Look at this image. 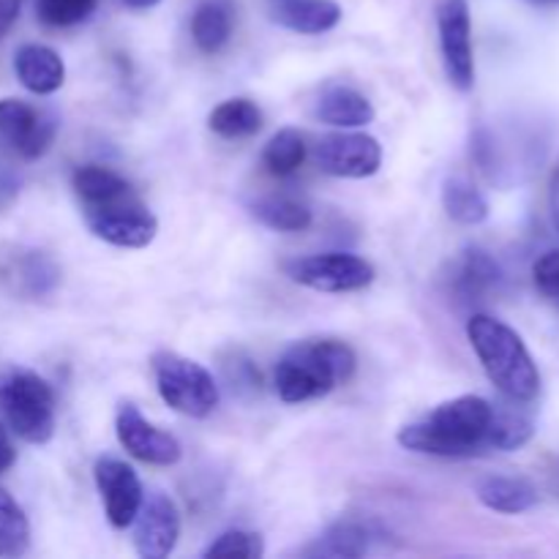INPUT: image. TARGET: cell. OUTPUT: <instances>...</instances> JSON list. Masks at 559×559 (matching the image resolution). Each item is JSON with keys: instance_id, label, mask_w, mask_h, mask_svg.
<instances>
[{"instance_id": "obj_1", "label": "cell", "mask_w": 559, "mask_h": 559, "mask_svg": "<svg viewBox=\"0 0 559 559\" xmlns=\"http://www.w3.org/2000/svg\"><path fill=\"white\" fill-rule=\"evenodd\" d=\"M495 404L484 396H459L442 402L426 418L399 431L404 451L440 459H473L491 451L489 431Z\"/></svg>"}, {"instance_id": "obj_2", "label": "cell", "mask_w": 559, "mask_h": 559, "mask_svg": "<svg viewBox=\"0 0 559 559\" xmlns=\"http://www.w3.org/2000/svg\"><path fill=\"white\" fill-rule=\"evenodd\" d=\"M358 369V355L338 338H306L293 344L278 358L273 385L282 402L304 404L328 396L338 385L349 382Z\"/></svg>"}, {"instance_id": "obj_3", "label": "cell", "mask_w": 559, "mask_h": 559, "mask_svg": "<svg viewBox=\"0 0 559 559\" xmlns=\"http://www.w3.org/2000/svg\"><path fill=\"white\" fill-rule=\"evenodd\" d=\"M467 338L489 380L508 402L530 404L540 393V371L511 325L491 314H475L467 322Z\"/></svg>"}, {"instance_id": "obj_4", "label": "cell", "mask_w": 559, "mask_h": 559, "mask_svg": "<svg viewBox=\"0 0 559 559\" xmlns=\"http://www.w3.org/2000/svg\"><path fill=\"white\" fill-rule=\"evenodd\" d=\"M0 415L31 445H47L55 435V393L47 380L22 366H0Z\"/></svg>"}, {"instance_id": "obj_5", "label": "cell", "mask_w": 559, "mask_h": 559, "mask_svg": "<svg viewBox=\"0 0 559 559\" xmlns=\"http://www.w3.org/2000/svg\"><path fill=\"white\" fill-rule=\"evenodd\" d=\"M153 374H156L158 396L167 407L186 418L202 420L218 407V385L211 371L197 360L178 353L153 355Z\"/></svg>"}, {"instance_id": "obj_6", "label": "cell", "mask_w": 559, "mask_h": 559, "mask_svg": "<svg viewBox=\"0 0 559 559\" xmlns=\"http://www.w3.org/2000/svg\"><path fill=\"white\" fill-rule=\"evenodd\" d=\"M82 216L98 240L118 249H145L158 235V218L134 194V189L98 205L82 207Z\"/></svg>"}, {"instance_id": "obj_7", "label": "cell", "mask_w": 559, "mask_h": 559, "mask_svg": "<svg viewBox=\"0 0 559 559\" xmlns=\"http://www.w3.org/2000/svg\"><path fill=\"white\" fill-rule=\"evenodd\" d=\"M284 273L300 287L317 289V293L342 295L358 293L374 282V265L358 254L347 251H328V254L295 257L284 262Z\"/></svg>"}, {"instance_id": "obj_8", "label": "cell", "mask_w": 559, "mask_h": 559, "mask_svg": "<svg viewBox=\"0 0 559 559\" xmlns=\"http://www.w3.org/2000/svg\"><path fill=\"white\" fill-rule=\"evenodd\" d=\"M314 162L322 173L333 175V178L364 180L380 173L382 145L377 142V136L344 129L317 142Z\"/></svg>"}, {"instance_id": "obj_9", "label": "cell", "mask_w": 559, "mask_h": 559, "mask_svg": "<svg viewBox=\"0 0 559 559\" xmlns=\"http://www.w3.org/2000/svg\"><path fill=\"white\" fill-rule=\"evenodd\" d=\"M440 27L442 66L456 91H473L475 85V49H473V16L467 0H445L437 11Z\"/></svg>"}, {"instance_id": "obj_10", "label": "cell", "mask_w": 559, "mask_h": 559, "mask_svg": "<svg viewBox=\"0 0 559 559\" xmlns=\"http://www.w3.org/2000/svg\"><path fill=\"white\" fill-rule=\"evenodd\" d=\"M58 134V118L22 98H0V140L22 158H38Z\"/></svg>"}, {"instance_id": "obj_11", "label": "cell", "mask_w": 559, "mask_h": 559, "mask_svg": "<svg viewBox=\"0 0 559 559\" xmlns=\"http://www.w3.org/2000/svg\"><path fill=\"white\" fill-rule=\"evenodd\" d=\"M93 478H96V489L109 524L115 530L131 527L136 513H140L142 500H145L136 469L131 464L120 462V459L104 456L93 467Z\"/></svg>"}, {"instance_id": "obj_12", "label": "cell", "mask_w": 559, "mask_h": 559, "mask_svg": "<svg viewBox=\"0 0 559 559\" xmlns=\"http://www.w3.org/2000/svg\"><path fill=\"white\" fill-rule=\"evenodd\" d=\"M115 435L120 445L134 456L136 462L153 464V467H173L183 456V448L169 431L153 426L134 404H120L115 418Z\"/></svg>"}, {"instance_id": "obj_13", "label": "cell", "mask_w": 559, "mask_h": 559, "mask_svg": "<svg viewBox=\"0 0 559 559\" xmlns=\"http://www.w3.org/2000/svg\"><path fill=\"white\" fill-rule=\"evenodd\" d=\"M180 538L178 506L164 491H151L134 519V549L142 559H164Z\"/></svg>"}, {"instance_id": "obj_14", "label": "cell", "mask_w": 559, "mask_h": 559, "mask_svg": "<svg viewBox=\"0 0 559 559\" xmlns=\"http://www.w3.org/2000/svg\"><path fill=\"white\" fill-rule=\"evenodd\" d=\"M14 71L22 87H27L36 96H49L60 91L66 82V63L55 49L44 44H25L14 55Z\"/></svg>"}, {"instance_id": "obj_15", "label": "cell", "mask_w": 559, "mask_h": 559, "mask_svg": "<svg viewBox=\"0 0 559 559\" xmlns=\"http://www.w3.org/2000/svg\"><path fill=\"white\" fill-rule=\"evenodd\" d=\"M317 120L333 126V129H364L374 123L377 109L369 98L349 85H331L322 91L314 107Z\"/></svg>"}, {"instance_id": "obj_16", "label": "cell", "mask_w": 559, "mask_h": 559, "mask_svg": "<svg viewBox=\"0 0 559 559\" xmlns=\"http://www.w3.org/2000/svg\"><path fill=\"white\" fill-rule=\"evenodd\" d=\"M276 25L304 36H320L342 22V5L336 0H278L271 3Z\"/></svg>"}, {"instance_id": "obj_17", "label": "cell", "mask_w": 559, "mask_h": 559, "mask_svg": "<svg viewBox=\"0 0 559 559\" xmlns=\"http://www.w3.org/2000/svg\"><path fill=\"white\" fill-rule=\"evenodd\" d=\"M478 500L489 511L516 516V513L530 511L538 506V489L524 478H511V475H491L478 484Z\"/></svg>"}, {"instance_id": "obj_18", "label": "cell", "mask_w": 559, "mask_h": 559, "mask_svg": "<svg viewBox=\"0 0 559 559\" xmlns=\"http://www.w3.org/2000/svg\"><path fill=\"white\" fill-rule=\"evenodd\" d=\"M371 533L364 522L355 519H338L322 533V538L311 546L306 555L331 557V559H358L369 555Z\"/></svg>"}, {"instance_id": "obj_19", "label": "cell", "mask_w": 559, "mask_h": 559, "mask_svg": "<svg viewBox=\"0 0 559 559\" xmlns=\"http://www.w3.org/2000/svg\"><path fill=\"white\" fill-rule=\"evenodd\" d=\"M265 118L251 98H227L207 115V126L222 140H249L262 129Z\"/></svg>"}, {"instance_id": "obj_20", "label": "cell", "mask_w": 559, "mask_h": 559, "mask_svg": "<svg viewBox=\"0 0 559 559\" xmlns=\"http://www.w3.org/2000/svg\"><path fill=\"white\" fill-rule=\"evenodd\" d=\"M251 216L262 224V227L273 229V233H304L311 227L314 216H311L309 205L293 197H262L251 205Z\"/></svg>"}, {"instance_id": "obj_21", "label": "cell", "mask_w": 559, "mask_h": 559, "mask_svg": "<svg viewBox=\"0 0 559 559\" xmlns=\"http://www.w3.org/2000/svg\"><path fill=\"white\" fill-rule=\"evenodd\" d=\"M191 38L205 55L222 52L229 38H233V11H229V5L216 3V0L202 3L191 16Z\"/></svg>"}, {"instance_id": "obj_22", "label": "cell", "mask_w": 559, "mask_h": 559, "mask_svg": "<svg viewBox=\"0 0 559 559\" xmlns=\"http://www.w3.org/2000/svg\"><path fill=\"white\" fill-rule=\"evenodd\" d=\"M442 207L448 216L464 227H475L489 218V202H486L484 191L467 178H448L442 186Z\"/></svg>"}, {"instance_id": "obj_23", "label": "cell", "mask_w": 559, "mask_h": 559, "mask_svg": "<svg viewBox=\"0 0 559 559\" xmlns=\"http://www.w3.org/2000/svg\"><path fill=\"white\" fill-rule=\"evenodd\" d=\"M71 189H74L76 200L82 207L98 205V202H107L112 197L126 194L131 189L129 180L123 175H118L109 167H98V164H85L74 173L71 178Z\"/></svg>"}, {"instance_id": "obj_24", "label": "cell", "mask_w": 559, "mask_h": 559, "mask_svg": "<svg viewBox=\"0 0 559 559\" xmlns=\"http://www.w3.org/2000/svg\"><path fill=\"white\" fill-rule=\"evenodd\" d=\"M535 435V424L519 402H511V407H495V418H491L489 431V448L491 451H519L527 445Z\"/></svg>"}, {"instance_id": "obj_25", "label": "cell", "mask_w": 559, "mask_h": 559, "mask_svg": "<svg viewBox=\"0 0 559 559\" xmlns=\"http://www.w3.org/2000/svg\"><path fill=\"white\" fill-rule=\"evenodd\" d=\"M306 162V140L298 129H282L267 140L265 151H262V164L276 178H287V175L298 173Z\"/></svg>"}, {"instance_id": "obj_26", "label": "cell", "mask_w": 559, "mask_h": 559, "mask_svg": "<svg viewBox=\"0 0 559 559\" xmlns=\"http://www.w3.org/2000/svg\"><path fill=\"white\" fill-rule=\"evenodd\" d=\"M31 546V524L20 502L0 489V557H22Z\"/></svg>"}, {"instance_id": "obj_27", "label": "cell", "mask_w": 559, "mask_h": 559, "mask_svg": "<svg viewBox=\"0 0 559 559\" xmlns=\"http://www.w3.org/2000/svg\"><path fill=\"white\" fill-rule=\"evenodd\" d=\"M502 271L495 257L480 249H467L462 257V271H459V287L469 295H478L500 284Z\"/></svg>"}, {"instance_id": "obj_28", "label": "cell", "mask_w": 559, "mask_h": 559, "mask_svg": "<svg viewBox=\"0 0 559 559\" xmlns=\"http://www.w3.org/2000/svg\"><path fill=\"white\" fill-rule=\"evenodd\" d=\"M205 557L260 559L265 557V540H262L260 533H251V530H227L216 540H211V546L205 549Z\"/></svg>"}, {"instance_id": "obj_29", "label": "cell", "mask_w": 559, "mask_h": 559, "mask_svg": "<svg viewBox=\"0 0 559 559\" xmlns=\"http://www.w3.org/2000/svg\"><path fill=\"white\" fill-rule=\"evenodd\" d=\"M98 0H38V20L49 27H71L96 11Z\"/></svg>"}, {"instance_id": "obj_30", "label": "cell", "mask_w": 559, "mask_h": 559, "mask_svg": "<svg viewBox=\"0 0 559 559\" xmlns=\"http://www.w3.org/2000/svg\"><path fill=\"white\" fill-rule=\"evenodd\" d=\"M533 276H535V284H538V289L546 295V298L559 300V249L546 251V254L535 262Z\"/></svg>"}, {"instance_id": "obj_31", "label": "cell", "mask_w": 559, "mask_h": 559, "mask_svg": "<svg viewBox=\"0 0 559 559\" xmlns=\"http://www.w3.org/2000/svg\"><path fill=\"white\" fill-rule=\"evenodd\" d=\"M20 5L22 0H0V41H3L5 33L11 31V25L20 16Z\"/></svg>"}, {"instance_id": "obj_32", "label": "cell", "mask_w": 559, "mask_h": 559, "mask_svg": "<svg viewBox=\"0 0 559 559\" xmlns=\"http://www.w3.org/2000/svg\"><path fill=\"white\" fill-rule=\"evenodd\" d=\"M14 462H16V451L14 445H11L9 431H5V426L0 424V475L9 473V469L14 467Z\"/></svg>"}, {"instance_id": "obj_33", "label": "cell", "mask_w": 559, "mask_h": 559, "mask_svg": "<svg viewBox=\"0 0 559 559\" xmlns=\"http://www.w3.org/2000/svg\"><path fill=\"white\" fill-rule=\"evenodd\" d=\"M549 218L551 227L559 233V169H555L549 178Z\"/></svg>"}, {"instance_id": "obj_34", "label": "cell", "mask_w": 559, "mask_h": 559, "mask_svg": "<svg viewBox=\"0 0 559 559\" xmlns=\"http://www.w3.org/2000/svg\"><path fill=\"white\" fill-rule=\"evenodd\" d=\"M123 3L134 11H147V9H153V5L162 3V0H123Z\"/></svg>"}, {"instance_id": "obj_35", "label": "cell", "mask_w": 559, "mask_h": 559, "mask_svg": "<svg viewBox=\"0 0 559 559\" xmlns=\"http://www.w3.org/2000/svg\"><path fill=\"white\" fill-rule=\"evenodd\" d=\"M267 3H278V0H267Z\"/></svg>"}]
</instances>
